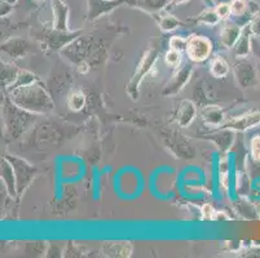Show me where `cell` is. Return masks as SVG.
I'll return each mask as SVG.
<instances>
[{
	"label": "cell",
	"instance_id": "4",
	"mask_svg": "<svg viewBox=\"0 0 260 258\" xmlns=\"http://www.w3.org/2000/svg\"><path fill=\"white\" fill-rule=\"evenodd\" d=\"M82 35V30L78 31H61L57 28H52V30H47L43 34L38 36V40L40 42L42 48L46 51L51 52H58L62 51L66 46H69L73 40L79 38Z\"/></svg>",
	"mask_w": 260,
	"mask_h": 258
},
{
	"label": "cell",
	"instance_id": "8",
	"mask_svg": "<svg viewBox=\"0 0 260 258\" xmlns=\"http://www.w3.org/2000/svg\"><path fill=\"white\" fill-rule=\"evenodd\" d=\"M92 51V40L88 36H82L77 38L75 40H73L69 46H66L65 48L61 51L62 56H65V58H68L69 61L74 63H79L82 61H86L87 57L89 56Z\"/></svg>",
	"mask_w": 260,
	"mask_h": 258
},
{
	"label": "cell",
	"instance_id": "7",
	"mask_svg": "<svg viewBox=\"0 0 260 258\" xmlns=\"http://www.w3.org/2000/svg\"><path fill=\"white\" fill-rule=\"evenodd\" d=\"M233 72H235V78L238 85L243 89L255 88L260 82L254 63L247 61L246 58H241L238 62L235 63Z\"/></svg>",
	"mask_w": 260,
	"mask_h": 258
},
{
	"label": "cell",
	"instance_id": "19",
	"mask_svg": "<svg viewBox=\"0 0 260 258\" xmlns=\"http://www.w3.org/2000/svg\"><path fill=\"white\" fill-rule=\"evenodd\" d=\"M104 252L110 257H129L132 245L128 241H109L104 245Z\"/></svg>",
	"mask_w": 260,
	"mask_h": 258
},
{
	"label": "cell",
	"instance_id": "27",
	"mask_svg": "<svg viewBox=\"0 0 260 258\" xmlns=\"http://www.w3.org/2000/svg\"><path fill=\"white\" fill-rule=\"evenodd\" d=\"M159 26H160V30L165 32H170V31H174L176 30L177 27H180L181 22L177 18H175L174 16H165V17L160 18L159 21Z\"/></svg>",
	"mask_w": 260,
	"mask_h": 258
},
{
	"label": "cell",
	"instance_id": "20",
	"mask_svg": "<svg viewBox=\"0 0 260 258\" xmlns=\"http://www.w3.org/2000/svg\"><path fill=\"white\" fill-rule=\"evenodd\" d=\"M242 34V28L241 26L236 25H228L221 30L220 34V44L226 49H232L233 46L236 44V42L238 40V38Z\"/></svg>",
	"mask_w": 260,
	"mask_h": 258
},
{
	"label": "cell",
	"instance_id": "17",
	"mask_svg": "<svg viewBox=\"0 0 260 258\" xmlns=\"http://www.w3.org/2000/svg\"><path fill=\"white\" fill-rule=\"evenodd\" d=\"M201 118L206 124L211 127H219L225 123V113L219 106H206L201 111Z\"/></svg>",
	"mask_w": 260,
	"mask_h": 258
},
{
	"label": "cell",
	"instance_id": "6",
	"mask_svg": "<svg viewBox=\"0 0 260 258\" xmlns=\"http://www.w3.org/2000/svg\"><path fill=\"white\" fill-rule=\"evenodd\" d=\"M186 54L191 62H203L212 52V42L202 35H191L186 43Z\"/></svg>",
	"mask_w": 260,
	"mask_h": 258
},
{
	"label": "cell",
	"instance_id": "33",
	"mask_svg": "<svg viewBox=\"0 0 260 258\" xmlns=\"http://www.w3.org/2000/svg\"><path fill=\"white\" fill-rule=\"evenodd\" d=\"M250 31H251V35L255 38L260 36V14L255 16L254 20L249 23Z\"/></svg>",
	"mask_w": 260,
	"mask_h": 258
},
{
	"label": "cell",
	"instance_id": "39",
	"mask_svg": "<svg viewBox=\"0 0 260 258\" xmlns=\"http://www.w3.org/2000/svg\"><path fill=\"white\" fill-rule=\"evenodd\" d=\"M205 2H206L207 4H211L212 3V0H205Z\"/></svg>",
	"mask_w": 260,
	"mask_h": 258
},
{
	"label": "cell",
	"instance_id": "37",
	"mask_svg": "<svg viewBox=\"0 0 260 258\" xmlns=\"http://www.w3.org/2000/svg\"><path fill=\"white\" fill-rule=\"evenodd\" d=\"M188 0H172V3L171 4H183V3H186Z\"/></svg>",
	"mask_w": 260,
	"mask_h": 258
},
{
	"label": "cell",
	"instance_id": "36",
	"mask_svg": "<svg viewBox=\"0 0 260 258\" xmlns=\"http://www.w3.org/2000/svg\"><path fill=\"white\" fill-rule=\"evenodd\" d=\"M89 67H91V65L88 63V61H82L77 65V70L79 71L80 74H87L89 71Z\"/></svg>",
	"mask_w": 260,
	"mask_h": 258
},
{
	"label": "cell",
	"instance_id": "16",
	"mask_svg": "<svg viewBox=\"0 0 260 258\" xmlns=\"http://www.w3.org/2000/svg\"><path fill=\"white\" fill-rule=\"evenodd\" d=\"M53 2V27L61 31H69V8L62 0H52Z\"/></svg>",
	"mask_w": 260,
	"mask_h": 258
},
{
	"label": "cell",
	"instance_id": "3",
	"mask_svg": "<svg viewBox=\"0 0 260 258\" xmlns=\"http://www.w3.org/2000/svg\"><path fill=\"white\" fill-rule=\"evenodd\" d=\"M158 57H159V49H158L157 46H152L144 52L141 60L139 61L134 77L131 78L128 85H127V93H128V96L134 101H136L139 98V87H140L144 78L154 67Z\"/></svg>",
	"mask_w": 260,
	"mask_h": 258
},
{
	"label": "cell",
	"instance_id": "23",
	"mask_svg": "<svg viewBox=\"0 0 260 258\" xmlns=\"http://www.w3.org/2000/svg\"><path fill=\"white\" fill-rule=\"evenodd\" d=\"M38 82V78L37 75H34L31 71H27V70H20L18 71V75L16 78V80L13 82V84L9 85L8 92L12 91V89H16L18 87H23V85H29L32 84V83Z\"/></svg>",
	"mask_w": 260,
	"mask_h": 258
},
{
	"label": "cell",
	"instance_id": "14",
	"mask_svg": "<svg viewBox=\"0 0 260 258\" xmlns=\"http://www.w3.org/2000/svg\"><path fill=\"white\" fill-rule=\"evenodd\" d=\"M251 39L252 35L250 31L249 25H246L242 28V34L238 38V40L236 42V44L233 46V48L231 49L232 54L237 58H246L251 53Z\"/></svg>",
	"mask_w": 260,
	"mask_h": 258
},
{
	"label": "cell",
	"instance_id": "32",
	"mask_svg": "<svg viewBox=\"0 0 260 258\" xmlns=\"http://www.w3.org/2000/svg\"><path fill=\"white\" fill-rule=\"evenodd\" d=\"M215 11H216L217 16L220 17V20H225V18H228L232 14L231 4H226V3H220L219 6H216Z\"/></svg>",
	"mask_w": 260,
	"mask_h": 258
},
{
	"label": "cell",
	"instance_id": "21",
	"mask_svg": "<svg viewBox=\"0 0 260 258\" xmlns=\"http://www.w3.org/2000/svg\"><path fill=\"white\" fill-rule=\"evenodd\" d=\"M233 137H235L233 131L220 128V132H217L215 134H210L209 138L216 143L217 148L221 149L223 151H226L229 149V146L232 145V142H233Z\"/></svg>",
	"mask_w": 260,
	"mask_h": 258
},
{
	"label": "cell",
	"instance_id": "28",
	"mask_svg": "<svg viewBox=\"0 0 260 258\" xmlns=\"http://www.w3.org/2000/svg\"><path fill=\"white\" fill-rule=\"evenodd\" d=\"M247 9H249V4L246 3V0H232L231 11H232V14L236 16V17H241V16H243Z\"/></svg>",
	"mask_w": 260,
	"mask_h": 258
},
{
	"label": "cell",
	"instance_id": "2",
	"mask_svg": "<svg viewBox=\"0 0 260 258\" xmlns=\"http://www.w3.org/2000/svg\"><path fill=\"white\" fill-rule=\"evenodd\" d=\"M3 111L7 132L12 139H17L31 124L34 114L18 107L16 103L12 102L9 97L4 101Z\"/></svg>",
	"mask_w": 260,
	"mask_h": 258
},
{
	"label": "cell",
	"instance_id": "35",
	"mask_svg": "<svg viewBox=\"0 0 260 258\" xmlns=\"http://www.w3.org/2000/svg\"><path fill=\"white\" fill-rule=\"evenodd\" d=\"M251 52L260 60V39L252 36L251 39Z\"/></svg>",
	"mask_w": 260,
	"mask_h": 258
},
{
	"label": "cell",
	"instance_id": "9",
	"mask_svg": "<svg viewBox=\"0 0 260 258\" xmlns=\"http://www.w3.org/2000/svg\"><path fill=\"white\" fill-rule=\"evenodd\" d=\"M193 71H194V67H193L191 63H183L180 67H177V71L175 72L172 79L170 80L169 84L163 89V96H174V94H177L179 92L183 91L184 87L190 80Z\"/></svg>",
	"mask_w": 260,
	"mask_h": 258
},
{
	"label": "cell",
	"instance_id": "24",
	"mask_svg": "<svg viewBox=\"0 0 260 258\" xmlns=\"http://www.w3.org/2000/svg\"><path fill=\"white\" fill-rule=\"evenodd\" d=\"M68 106L72 111L83 110L86 106V94L82 91H74L68 98Z\"/></svg>",
	"mask_w": 260,
	"mask_h": 258
},
{
	"label": "cell",
	"instance_id": "40",
	"mask_svg": "<svg viewBox=\"0 0 260 258\" xmlns=\"http://www.w3.org/2000/svg\"><path fill=\"white\" fill-rule=\"evenodd\" d=\"M259 72H260V71H259Z\"/></svg>",
	"mask_w": 260,
	"mask_h": 258
},
{
	"label": "cell",
	"instance_id": "13",
	"mask_svg": "<svg viewBox=\"0 0 260 258\" xmlns=\"http://www.w3.org/2000/svg\"><path fill=\"white\" fill-rule=\"evenodd\" d=\"M196 117H197V106L188 99L181 101L176 111L177 124L183 128L189 127L196 119Z\"/></svg>",
	"mask_w": 260,
	"mask_h": 258
},
{
	"label": "cell",
	"instance_id": "38",
	"mask_svg": "<svg viewBox=\"0 0 260 258\" xmlns=\"http://www.w3.org/2000/svg\"><path fill=\"white\" fill-rule=\"evenodd\" d=\"M4 3H8V4H15L17 0H3Z\"/></svg>",
	"mask_w": 260,
	"mask_h": 258
},
{
	"label": "cell",
	"instance_id": "10",
	"mask_svg": "<svg viewBox=\"0 0 260 258\" xmlns=\"http://www.w3.org/2000/svg\"><path fill=\"white\" fill-rule=\"evenodd\" d=\"M260 124V111H252V113L243 114L241 117L232 118L231 120L224 123L220 128L229 129L233 132H245L250 128H254Z\"/></svg>",
	"mask_w": 260,
	"mask_h": 258
},
{
	"label": "cell",
	"instance_id": "12",
	"mask_svg": "<svg viewBox=\"0 0 260 258\" xmlns=\"http://www.w3.org/2000/svg\"><path fill=\"white\" fill-rule=\"evenodd\" d=\"M167 145H170V149L176 154L179 158H183V159H190L194 156V150L190 146L188 141L184 138L183 136H177L174 134V137L169 136V138L166 139Z\"/></svg>",
	"mask_w": 260,
	"mask_h": 258
},
{
	"label": "cell",
	"instance_id": "15",
	"mask_svg": "<svg viewBox=\"0 0 260 258\" xmlns=\"http://www.w3.org/2000/svg\"><path fill=\"white\" fill-rule=\"evenodd\" d=\"M88 20H96L122 4V0H88Z\"/></svg>",
	"mask_w": 260,
	"mask_h": 258
},
{
	"label": "cell",
	"instance_id": "31",
	"mask_svg": "<svg viewBox=\"0 0 260 258\" xmlns=\"http://www.w3.org/2000/svg\"><path fill=\"white\" fill-rule=\"evenodd\" d=\"M250 151H251V158L255 162L260 163V134L255 136L250 142Z\"/></svg>",
	"mask_w": 260,
	"mask_h": 258
},
{
	"label": "cell",
	"instance_id": "11",
	"mask_svg": "<svg viewBox=\"0 0 260 258\" xmlns=\"http://www.w3.org/2000/svg\"><path fill=\"white\" fill-rule=\"evenodd\" d=\"M30 51V43L23 38H11L2 44V52L12 58H22Z\"/></svg>",
	"mask_w": 260,
	"mask_h": 258
},
{
	"label": "cell",
	"instance_id": "29",
	"mask_svg": "<svg viewBox=\"0 0 260 258\" xmlns=\"http://www.w3.org/2000/svg\"><path fill=\"white\" fill-rule=\"evenodd\" d=\"M165 61L170 67H179V65L181 63V52L170 49L165 56Z\"/></svg>",
	"mask_w": 260,
	"mask_h": 258
},
{
	"label": "cell",
	"instance_id": "30",
	"mask_svg": "<svg viewBox=\"0 0 260 258\" xmlns=\"http://www.w3.org/2000/svg\"><path fill=\"white\" fill-rule=\"evenodd\" d=\"M186 43H188V39L175 35V36H172L169 42L170 49H175V51L183 52L186 49Z\"/></svg>",
	"mask_w": 260,
	"mask_h": 258
},
{
	"label": "cell",
	"instance_id": "25",
	"mask_svg": "<svg viewBox=\"0 0 260 258\" xmlns=\"http://www.w3.org/2000/svg\"><path fill=\"white\" fill-rule=\"evenodd\" d=\"M18 71L20 70L16 68V66L13 65H7V63L2 65V83H3L6 88L13 84V82H15L18 75Z\"/></svg>",
	"mask_w": 260,
	"mask_h": 258
},
{
	"label": "cell",
	"instance_id": "18",
	"mask_svg": "<svg viewBox=\"0 0 260 258\" xmlns=\"http://www.w3.org/2000/svg\"><path fill=\"white\" fill-rule=\"evenodd\" d=\"M2 179L6 185L9 195L17 196V182H16L15 170H13V167L7 158H4V160L2 162Z\"/></svg>",
	"mask_w": 260,
	"mask_h": 258
},
{
	"label": "cell",
	"instance_id": "34",
	"mask_svg": "<svg viewBox=\"0 0 260 258\" xmlns=\"http://www.w3.org/2000/svg\"><path fill=\"white\" fill-rule=\"evenodd\" d=\"M167 0H144V6L150 11H157L166 4Z\"/></svg>",
	"mask_w": 260,
	"mask_h": 258
},
{
	"label": "cell",
	"instance_id": "1",
	"mask_svg": "<svg viewBox=\"0 0 260 258\" xmlns=\"http://www.w3.org/2000/svg\"><path fill=\"white\" fill-rule=\"evenodd\" d=\"M9 98L13 103L23 110L32 114H48L54 108V103L52 101L48 92L39 83V80L32 84L18 87L8 92Z\"/></svg>",
	"mask_w": 260,
	"mask_h": 258
},
{
	"label": "cell",
	"instance_id": "5",
	"mask_svg": "<svg viewBox=\"0 0 260 258\" xmlns=\"http://www.w3.org/2000/svg\"><path fill=\"white\" fill-rule=\"evenodd\" d=\"M6 158L9 160V163L13 167V170H15L18 196H22V194L27 190V188L31 185L35 176H37V168L26 162V160L18 158V156L6 155Z\"/></svg>",
	"mask_w": 260,
	"mask_h": 258
},
{
	"label": "cell",
	"instance_id": "26",
	"mask_svg": "<svg viewBox=\"0 0 260 258\" xmlns=\"http://www.w3.org/2000/svg\"><path fill=\"white\" fill-rule=\"evenodd\" d=\"M219 21H220V17L217 16L215 9H206V11L202 12L197 18V22L203 23V25H210V26L216 25Z\"/></svg>",
	"mask_w": 260,
	"mask_h": 258
},
{
	"label": "cell",
	"instance_id": "22",
	"mask_svg": "<svg viewBox=\"0 0 260 258\" xmlns=\"http://www.w3.org/2000/svg\"><path fill=\"white\" fill-rule=\"evenodd\" d=\"M210 72L214 78L220 79V78H225L229 74V63L224 60L223 57H216L211 61L210 65Z\"/></svg>",
	"mask_w": 260,
	"mask_h": 258
}]
</instances>
